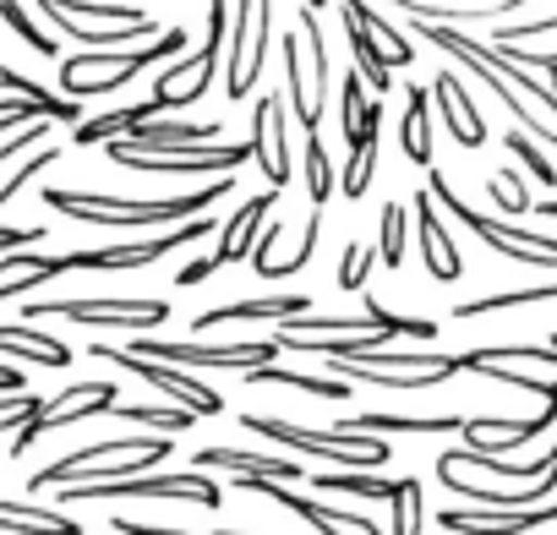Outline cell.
<instances>
[{
  "label": "cell",
  "instance_id": "cell-1",
  "mask_svg": "<svg viewBox=\"0 0 557 535\" xmlns=\"http://www.w3.org/2000/svg\"><path fill=\"white\" fill-rule=\"evenodd\" d=\"M224 191H235V181H208V191H175V197H121V191H66V186H50L39 191L55 213L66 219H83V224H104V229H143V224H186V219H202Z\"/></svg>",
  "mask_w": 557,
  "mask_h": 535
},
{
  "label": "cell",
  "instance_id": "cell-2",
  "mask_svg": "<svg viewBox=\"0 0 557 535\" xmlns=\"http://www.w3.org/2000/svg\"><path fill=\"white\" fill-rule=\"evenodd\" d=\"M181 55H186V28H164L143 50H83V55L61 61V94L66 99H104V94L126 88L132 77L153 72L159 61H181Z\"/></svg>",
  "mask_w": 557,
  "mask_h": 535
},
{
  "label": "cell",
  "instance_id": "cell-3",
  "mask_svg": "<svg viewBox=\"0 0 557 535\" xmlns=\"http://www.w3.org/2000/svg\"><path fill=\"white\" fill-rule=\"evenodd\" d=\"M240 426H246V437H268V443H278V448H296V453H323L329 464H339V470H383L388 459H394V443L388 437H350V432H318V426H301V421H278V415H257V410H246L240 415Z\"/></svg>",
  "mask_w": 557,
  "mask_h": 535
},
{
  "label": "cell",
  "instance_id": "cell-4",
  "mask_svg": "<svg viewBox=\"0 0 557 535\" xmlns=\"http://www.w3.org/2000/svg\"><path fill=\"white\" fill-rule=\"evenodd\" d=\"M39 12L55 23V34H66L88 50H132L137 39L164 34L143 7H110V0H39Z\"/></svg>",
  "mask_w": 557,
  "mask_h": 535
},
{
  "label": "cell",
  "instance_id": "cell-5",
  "mask_svg": "<svg viewBox=\"0 0 557 535\" xmlns=\"http://www.w3.org/2000/svg\"><path fill=\"white\" fill-rule=\"evenodd\" d=\"M426 197H432L443 213H454L470 235H481L497 257H508V262H519V268H557V235H535V229H519V224H503V219L475 213V208L448 186L443 170H426Z\"/></svg>",
  "mask_w": 557,
  "mask_h": 535
},
{
  "label": "cell",
  "instance_id": "cell-6",
  "mask_svg": "<svg viewBox=\"0 0 557 535\" xmlns=\"http://www.w3.org/2000/svg\"><path fill=\"white\" fill-rule=\"evenodd\" d=\"M230 0H208V39L181 55V61H164V72L153 77V104L170 115V110H186V104H202L208 99V83L224 61V39H230Z\"/></svg>",
  "mask_w": 557,
  "mask_h": 535
},
{
  "label": "cell",
  "instance_id": "cell-7",
  "mask_svg": "<svg viewBox=\"0 0 557 535\" xmlns=\"http://www.w3.org/2000/svg\"><path fill=\"white\" fill-rule=\"evenodd\" d=\"M416 34H421L426 45H437L443 55H454L459 66H470V77H481V83L503 99V110L519 121V132H530V137H541V142H552V148H557V121H552V115H541L524 94H513V83L486 61V45H475V39H470V34H459V28H432V23H416Z\"/></svg>",
  "mask_w": 557,
  "mask_h": 535
},
{
  "label": "cell",
  "instance_id": "cell-8",
  "mask_svg": "<svg viewBox=\"0 0 557 535\" xmlns=\"http://www.w3.org/2000/svg\"><path fill=\"white\" fill-rule=\"evenodd\" d=\"M104 159L137 175H208L224 181L240 164H251V137L224 142V148H132V142H104Z\"/></svg>",
  "mask_w": 557,
  "mask_h": 535
},
{
  "label": "cell",
  "instance_id": "cell-9",
  "mask_svg": "<svg viewBox=\"0 0 557 535\" xmlns=\"http://www.w3.org/2000/svg\"><path fill=\"white\" fill-rule=\"evenodd\" d=\"M104 497H175L197 508H219L224 492L208 470H170V475H132V481H104V486H61L55 502H104Z\"/></svg>",
  "mask_w": 557,
  "mask_h": 535
},
{
  "label": "cell",
  "instance_id": "cell-10",
  "mask_svg": "<svg viewBox=\"0 0 557 535\" xmlns=\"http://www.w3.org/2000/svg\"><path fill=\"white\" fill-rule=\"evenodd\" d=\"M126 356L159 361V366H213V372H251V366H273L278 339H251V345H170V339H137L126 345Z\"/></svg>",
  "mask_w": 557,
  "mask_h": 535
},
{
  "label": "cell",
  "instance_id": "cell-11",
  "mask_svg": "<svg viewBox=\"0 0 557 535\" xmlns=\"http://www.w3.org/2000/svg\"><path fill=\"white\" fill-rule=\"evenodd\" d=\"M45 318H72L88 328H159L170 323V301H126V296H99V301H39L23 312V323H45Z\"/></svg>",
  "mask_w": 557,
  "mask_h": 535
},
{
  "label": "cell",
  "instance_id": "cell-12",
  "mask_svg": "<svg viewBox=\"0 0 557 535\" xmlns=\"http://www.w3.org/2000/svg\"><path fill=\"white\" fill-rule=\"evenodd\" d=\"M208 235H219V224H213V219H186V224H181V229H170V235L115 240V246L61 251V257H66V268H148V262H159L164 251H175V246H197V240H208Z\"/></svg>",
  "mask_w": 557,
  "mask_h": 535
},
{
  "label": "cell",
  "instance_id": "cell-13",
  "mask_svg": "<svg viewBox=\"0 0 557 535\" xmlns=\"http://www.w3.org/2000/svg\"><path fill=\"white\" fill-rule=\"evenodd\" d=\"M121 405V388L115 383H77V388H66V394H55V399H45V410L12 437V459L17 453H28L45 432H61V426H77V421H88V415H110Z\"/></svg>",
  "mask_w": 557,
  "mask_h": 535
},
{
  "label": "cell",
  "instance_id": "cell-14",
  "mask_svg": "<svg viewBox=\"0 0 557 535\" xmlns=\"http://www.w3.org/2000/svg\"><path fill=\"white\" fill-rule=\"evenodd\" d=\"M94 361L126 366L132 377L153 383V388H159L164 399H175V405H181V410H191L197 421H202V415H219V410H224V394H219V388H208V383H197V377H186V372H175V366H159V361L126 356V350H115V345H94Z\"/></svg>",
  "mask_w": 557,
  "mask_h": 535
},
{
  "label": "cell",
  "instance_id": "cell-15",
  "mask_svg": "<svg viewBox=\"0 0 557 535\" xmlns=\"http://www.w3.org/2000/svg\"><path fill=\"white\" fill-rule=\"evenodd\" d=\"M251 164L262 170V181L278 191L290 181V115H285V94H262L251 110Z\"/></svg>",
  "mask_w": 557,
  "mask_h": 535
},
{
  "label": "cell",
  "instance_id": "cell-16",
  "mask_svg": "<svg viewBox=\"0 0 557 535\" xmlns=\"http://www.w3.org/2000/svg\"><path fill=\"white\" fill-rule=\"evenodd\" d=\"M240 492H251V497H273L278 508H290V513H301L307 524H318L323 535H383L367 513H345V508H329L323 497H296V486H285V481H262V475H240L235 481Z\"/></svg>",
  "mask_w": 557,
  "mask_h": 535
},
{
  "label": "cell",
  "instance_id": "cell-17",
  "mask_svg": "<svg viewBox=\"0 0 557 535\" xmlns=\"http://www.w3.org/2000/svg\"><path fill=\"white\" fill-rule=\"evenodd\" d=\"M410 213H416V240H421V257H426V279L454 285L465 274V257H459V246H454V235L443 224V208L426 191H416V208Z\"/></svg>",
  "mask_w": 557,
  "mask_h": 535
},
{
  "label": "cell",
  "instance_id": "cell-18",
  "mask_svg": "<svg viewBox=\"0 0 557 535\" xmlns=\"http://www.w3.org/2000/svg\"><path fill=\"white\" fill-rule=\"evenodd\" d=\"M437 524L448 535H530L541 524H557V502L524 508V513H492V508H443Z\"/></svg>",
  "mask_w": 557,
  "mask_h": 535
},
{
  "label": "cell",
  "instance_id": "cell-19",
  "mask_svg": "<svg viewBox=\"0 0 557 535\" xmlns=\"http://www.w3.org/2000/svg\"><path fill=\"white\" fill-rule=\"evenodd\" d=\"M191 470H224V475H262V481H301V464L285 459V453H240V448H197L191 453Z\"/></svg>",
  "mask_w": 557,
  "mask_h": 535
},
{
  "label": "cell",
  "instance_id": "cell-20",
  "mask_svg": "<svg viewBox=\"0 0 557 535\" xmlns=\"http://www.w3.org/2000/svg\"><path fill=\"white\" fill-rule=\"evenodd\" d=\"M273 202H278V191L268 186V191H251L224 224H219V246H213V262L219 268H230V262H240V257H251V235H262V219L273 213Z\"/></svg>",
  "mask_w": 557,
  "mask_h": 535
},
{
  "label": "cell",
  "instance_id": "cell-21",
  "mask_svg": "<svg viewBox=\"0 0 557 535\" xmlns=\"http://www.w3.org/2000/svg\"><path fill=\"white\" fill-rule=\"evenodd\" d=\"M377 137H383V99L361 110V137L345 148V170H339V197H367L372 175H377Z\"/></svg>",
  "mask_w": 557,
  "mask_h": 535
},
{
  "label": "cell",
  "instance_id": "cell-22",
  "mask_svg": "<svg viewBox=\"0 0 557 535\" xmlns=\"http://www.w3.org/2000/svg\"><path fill=\"white\" fill-rule=\"evenodd\" d=\"M334 432L350 437H405V432H465V415H388V410H361V415H339Z\"/></svg>",
  "mask_w": 557,
  "mask_h": 535
},
{
  "label": "cell",
  "instance_id": "cell-23",
  "mask_svg": "<svg viewBox=\"0 0 557 535\" xmlns=\"http://www.w3.org/2000/svg\"><path fill=\"white\" fill-rule=\"evenodd\" d=\"M307 312H312L307 296H262V301H230V307H213V312L197 318V328L208 334V328H219V323H268V318L296 323V318H307Z\"/></svg>",
  "mask_w": 557,
  "mask_h": 535
},
{
  "label": "cell",
  "instance_id": "cell-24",
  "mask_svg": "<svg viewBox=\"0 0 557 535\" xmlns=\"http://www.w3.org/2000/svg\"><path fill=\"white\" fill-rule=\"evenodd\" d=\"M0 530L7 535H83V524L61 508H39L23 497H0Z\"/></svg>",
  "mask_w": 557,
  "mask_h": 535
},
{
  "label": "cell",
  "instance_id": "cell-25",
  "mask_svg": "<svg viewBox=\"0 0 557 535\" xmlns=\"http://www.w3.org/2000/svg\"><path fill=\"white\" fill-rule=\"evenodd\" d=\"M66 274V257H50V251H7L0 257V301L12 296H28L34 285Z\"/></svg>",
  "mask_w": 557,
  "mask_h": 535
},
{
  "label": "cell",
  "instance_id": "cell-26",
  "mask_svg": "<svg viewBox=\"0 0 557 535\" xmlns=\"http://www.w3.org/2000/svg\"><path fill=\"white\" fill-rule=\"evenodd\" d=\"M0 356L28 361V366H72V350L50 334H39L34 323H0Z\"/></svg>",
  "mask_w": 557,
  "mask_h": 535
},
{
  "label": "cell",
  "instance_id": "cell-27",
  "mask_svg": "<svg viewBox=\"0 0 557 535\" xmlns=\"http://www.w3.org/2000/svg\"><path fill=\"white\" fill-rule=\"evenodd\" d=\"M437 110H443V121H448V132H454V142L459 148H481L486 142V121H481V110H475V99L459 88V77H437Z\"/></svg>",
  "mask_w": 557,
  "mask_h": 535
},
{
  "label": "cell",
  "instance_id": "cell-28",
  "mask_svg": "<svg viewBox=\"0 0 557 535\" xmlns=\"http://www.w3.org/2000/svg\"><path fill=\"white\" fill-rule=\"evenodd\" d=\"M219 126L213 121H143L132 137H115V142H132V148H197V142H213Z\"/></svg>",
  "mask_w": 557,
  "mask_h": 535
},
{
  "label": "cell",
  "instance_id": "cell-29",
  "mask_svg": "<svg viewBox=\"0 0 557 535\" xmlns=\"http://www.w3.org/2000/svg\"><path fill=\"white\" fill-rule=\"evenodd\" d=\"M251 388H296V394H312V399H350V383L345 377H312V372H296V366H251L246 372Z\"/></svg>",
  "mask_w": 557,
  "mask_h": 535
},
{
  "label": "cell",
  "instance_id": "cell-30",
  "mask_svg": "<svg viewBox=\"0 0 557 535\" xmlns=\"http://www.w3.org/2000/svg\"><path fill=\"white\" fill-rule=\"evenodd\" d=\"M153 115H164L153 99L148 104H121V110H110V115H94V121H83L77 126V148H104V142H115V137H132L143 121H153Z\"/></svg>",
  "mask_w": 557,
  "mask_h": 535
},
{
  "label": "cell",
  "instance_id": "cell-31",
  "mask_svg": "<svg viewBox=\"0 0 557 535\" xmlns=\"http://www.w3.org/2000/svg\"><path fill=\"white\" fill-rule=\"evenodd\" d=\"M405 126H399V148H405V159L410 164H421V170H432V104H426V88L421 83H410L405 88Z\"/></svg>",
  "mask_w": 557,
  "mask_h": 535
},
{
  "label": "cell",
  "instance_id": "cell-32",
  "mask_svg": "<svg viewBox=\"0 0 557 535\" xmlns=\"http://www.w3.org/2000/svg\"><path fill=\"white\" fill-rule=\"evenodd\" d=\"M34 121H72V126H83V104H72V99L39 104V99H17V94L0 99V132H17V126H34Z\"/></svg>",
  "mask_w": 557,
  "mask_h": 535
},
{
  "label": "cell",
  "instance_id": "cell-33",
  "mask_svg": "<svg viewBox=\"0 0 557 535\" xmlns=\"http://www.w3.org/2000/svg\"><path fill=\"white\" fill-rule=\"evenodd\" d=\"M541 301H557V279L524 285V290H503V296H481V301H459L454 323H470V318H486V312H519V307H541Z\"/></svg>",
  "mask_w": 557,
  "mask_h": 535
},
{
  "label": "cell",
  "instance_id": "cell-34",
  "mask_svg": "<svg viewBox=\"0 0 557 535\" xmlns=\"http://www.w3.org/2000/svg\"><path fill=\"white\" fill-rule=\"evenodd\" d=\"M339 7H345V12H350V17H356V23L372 34V39H377V50L388 55V66H410V61H416V55H410V39H405L388 17H377V12L367 7V0H339Z\"/></svg>",
  "mask_w": 557,
  "mask_h": 535
},
{
  "label": "cell",
  "instance_id": "cell-35",
  "mask_svg": "<svg viewBox=\"0 0 557 535\" xmlns=\"http://www.w3.org/2000/svg\"><path fill=\"white\" fill-rule=\"evenodd\" d=\"M350 50H356V72H361V83L383 99V94L394 88V66H388V55L377 50V39H372L356 17H350Z\"/></svg>",
  "mask_w": 557,
  "mask_h": 535
},
{
  "label": "cell",
  "instance_id": "cell-36",
  "mask_svg": "<svg viewBox=\"0 0 557 535\" xmlns=\"http://www.w3.org/2000/svg\"><path fill=\"white\" fill-rule=\"evenodd\" d=\"M312 486H318V492H345V497H383V502L399 497V481H388V475H367V470H323Z\"/></svg>",
  "mask_w": 557,
  "mask_h": 535
},
{
  "label": "cell",
  "instance_id": "cell-37",
  "mask_svg": "<svg viewBox=\"0 0 557 535\" xmlns=\"http://www.w3.org/2000/svg\"><path fill=\"white\" fill-rule=\"evenodd\" d=\"M110 415L137 421V426H153V432H164V437H175V432H191V426H197V415H191V410H159V405H115Z\"/></svg>",
  "mask_w": 557,
  "mask_h": 535
},
{
  "label": "cell",
  "instance_id": "cell-38",
  "mask_svg": "<svg viewBox=\"0 0 557 535\" xmlns=\"http://www.w3.org/2000/svg\"><path fill=\"white\" fill-rule=\"evenodd\" d=\"M421 530H426V497H421V481L405 475L399 497H394V530L388 535H421Z\"/></svg>",
  "mask_w": 557,
  "mask_h": 535
},
{
  "label": "cell",
  "instance_id": "cell-39",
  "mask_svg": "<svg viewBox=\"0 0 557 535\" xmlns=\"http://www.w3.org/2000/svg\"><path fill=\"white\" fill-rule=\"evenodd\" d=\"M503 148H508V153H513V159H519V164H524V170L541 181V186H557V164H552V159L535 148V137H530V132L508 126V132H503Z\"/></svg>",
  "mask_w": 557,
  "mask_h": 535
},
{
  "label": "cell",
  "instance_id": "cell-40",
  "mask_svg": "<svg viewBox=\"0 0 557 535\" xmlns=\"http://www.w3.org/2000/svg\"><path fill=\"white\" fill-rule=\"evenodd\" d=\"M334 164H329V148H323V137L312 132L307 137V197H312V208H323L329 197H334Z\"/></svg>",
  "mask_w": 557,
  "mask_h": 535
},
{
  "label": "cell",
  "instance_id": "cell-41",
  "mask_svg": "<svg viewBox=\"0 0 557 535\" xmlns=\"http://www.w3.org/2000/svg\"><path fill=\"white\" fill-rule=\"evenodd\" d=\"M405 235H410V208L405 202H388L383 208V240H377V262L383 268H399L405 262Z\"/></svg>",
  "mask_w": 557,
  "mask_h": 535
},
{
  "label": "cell",
  "instance_id": "cell-42",
  "mask_svg": "<svg viewBox=\"0 0 557 535\" xmlns=\"http://www.w3.org/2000/svg\"><path fill=\"white\" fill-rule=\"evenodd\" d=\"M55 159H61V142H45V148H34L28 159H17L7 175H0V202H12V197H17V191H23V186H28L39 170H50Z\"/></svg>",
  "mask_w": 557,
  "mask_h": 535
},
{
  "label": "cell",
  "instance_id": "cell-43",
  "mask_svg": "<svg viewBox=\"0 0 557 535\" xmlns=\"http://www.w3.org/2000/svg\"><path fill=\"white\" fill-rule=\"evenodd\" d=\"M0 23H7V28H12V34H17L28 50H39V55H50V61H55V39H50V34H45V28H39L28 12H23V0H0Z\"/></svg>",
  "mask_w": 557,
  "mask_h": 535
},
{
  "label": "cell",
  "instance_id": "cell-44",
  "mask_svg": "<svg viewBox=\"0 0 557 535\" xmlns=\"http://www.w3.org/2000/svg\"><path fill=\"white\" fill-rule=\"evenodd\" d=\"M361 110H367V83L356 72V77L339 83V132H345V148L361 137Z\"/></svg>",
  "mask_w": 557,
  "mask_h": 535
},
{
  "label": "cell",
  "instance_id": "cell-45",
  "mask_svg": "<svg viewBox=\"0 0 557 535\" xmlns=\"http://www.w3.org/2000/svg\"><path fill=\"white\" fill-rule=\"evenodd\" d=\"M372 262H377V246H367V240H350V246H345V257H339V290H367Z\"/></svg>",
  "mask_w": 557,
  "mask_h": 535
},
{
  "label": "cell",
  "instance_id": "cell-46",
  "mask_svg": "<svg viewBox=\"0 0 557 535\" xmlns=\"http://www.w3.org/2000/svg\"><path fill=\"white\" fill-rule=\"evenodd\" d=\"M486 191H492V202H497L503 213H530V191H524L519 170H497V175L486 181Z\"/></svg>",
  "mask_w": 557,
  "mask_h": 535
},
{
  "label": "cell",
  "instance_id": "cell-47",
  "mask_svg": "<svg viewBox=\"0 0 557 535\" xmlns=\"http://www.w3.org/2000/svg\"><path fill=\"white\" fill-rule=\"evenodd\" d=\"M530 39H557V17H530V23L497 28V50H524Z\"/></svg>",
  "mask_w": 557,
  "mask_h": 535
},
{
  "label": "cell",
  "instance_id": "cell-48",
  "mask_svg": "<svg viewBox=\"0 0 557 535\" xmlns=\"http://www.w3.org/2000/svg\"><path fill=\"white\" fill-rule=\"evenodd\" d=\"M39 410H45L39 394H7V399H0V432H23Z\"/></svg>",
  "mask_w": 557,
  "mask_h": 535
},
{
  "label": "cell",
  "instance_id": "cell-49",
  "mask_svg": "<svg viewBox=\"0 0 557 535\" xmlns=\"http://www.w3.org/2000/svg\"><path fill=\"white\" fill-rule=\"evenodd\" d=\"M492 50H497V45H492ZM503 55H508L513 66H524V72H541L546 88L557 94V61H552V55H541V50H503Z\"/></svg>",
  "mask_w": 557,
  "mask_h": 535
},
{
  "label": "cell",
  "instance_id": "cell-50",
  "mask_svg": "<svg viewBox=\"0 0 557 535\" xmlns=\"http://www.w3.org/2000/svg\"><path fill=\"white\" fill-rule=\"evenodd\" d=\"M0 88H7V94H17V99H39V104H50L55 94H45L34 77H23V72H12L7 61H0Z\"/></svg>",
  "mask_w": 557,
  "mask_h": 535
},
{
  "label": "cell",
  "instance_id": "cell-51",
  "mask_svg": "<svg viewBox=\"0 0 557 535\" xmlns=\"http://www.w3.org/2000/svg\"><path fill=\"white\" fill-rule=\"evenodd\" d=\"M45 240V229L34 224V229H7V224H0V257H7V251H34Z\"/></svg>",
  "mask_w": 557,
  "mask_h": 535
},
{
  "label": "cell",
  "instance_id": "cell-52",
  "mask_svg": "<svg viewBox=\"0 0 557 535\" xmlns=\"http://www.w3.org/2000/svg\"><path fill=\"white\" fill-rule=\"evenodd\" d=\"M115 535H197V530H170V524H137L115 513Z\"/></svg>",
  "mask_w": 557,
  "mask_h": 535
},
{
  "label": "cell",
  "instance_id": "cell-53",
  "mask_svg": "<svg viewBox=\"0 0 557 535\" xmlns=\"http://www.w3.org/2000/svg\"><path fill=\"white\" fill-rule=\"evenodd\" d=\"M7 394H28L23 388V366H0V399H7Z\"/></svg>",
  "mask_w": 557,
  "mask_h": 535
},
{
  "label": "cell",
  "instance_id": "cell-54",
  "mask_svg": "<svg viewBox=\"0 0 557 535\" xmlns=\"http://www.w3.org/2000/svg\"><path fill=\"white\" fill-rule=\"evenodd\" d=\"M530 208H535L541 219H557V197H546V202H530Z\"/></svg>",
  "mask_w": 557,
  "mask_h": 535
},
{
  "label": "cell",
  "instance_id": "cell-55",
  "mask_svg": "<svg viewBox=\"0 0 557 535\" xmlns=\"http://www.w3.org/2000/svg\"><path fill=\"white\" fill-rule=\"evenodd\" d=\"M213 535H246V530H213Z\"/></svg>",
  "mask_w": 557,
  "mask_h": 535
},
{
  "label": "cell",
  "instance_id": "cell-56",
  "mask_svg": "<svg viewBox=\"0 0 557 535\" xmlns=\"http://www.w3.org/2000/svg\"><path fill=\"white\" fill-rule=\"evenodd\" d=\"M301 7H312V12H318V7H323V0H301Z\"/></svg>",
  "mask_w": 557,
  "mask_h": 535
},
{
  "label": "cell",
  "instance_id": "cell-57",
  "mask_svg": "<svg viewBox=\"0 0 557 535\" xmlns=\"http://www.w3.org/2000/svg\"><path fill=\"white\" fill-rule=\"evenodd\" d=\"M552 356H557V334H552Z\"/></svg>",
  "mask_w": 557,
  "mask_h": 535
}]
</instances>
